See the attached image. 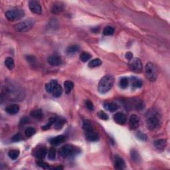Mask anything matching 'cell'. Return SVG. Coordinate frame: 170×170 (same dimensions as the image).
<instances>
[{
  "label": "cell",
  "mask_w": 170,
  "mask_h": 170,
  "mask_svg": "<svg viewBox=\"0 0 170 170\" xmlns=\"http://www.w3.org/2000/svg\"><path fill=\"white\" fill-rule=\"evenodd\" d=\"M162 118L159 112L156 109H151L146 114V125L149 130H156L160 127Z\"/></svg>",
  "instance_id": "6da1fadb"
},
{
  "label": "cell",
  "mask_w": 170,
  "mask_h": 170,
  "mask_svg": "<svg viewBox=\"0 0 170 170\" xmlns=\"http://www.w3.org/2000/svg\"><path fill=\"white\" fill-rule=\"evenodd\" d=\"M82 127L84 130L85 136L86 140L89 142H97L99 140V136L98 134L94 130L93 125L88 120H85L82 123Z\"/></svg>",
  "instance_id": "7a4b0ae2"
},
{
  "label": "cell",
  "mask_w": 170,
  "mask_h": 170,
  "mask_svg": "<svg viewBox=\"0 0 170 170\" xmlns=\"http://www.w3.org/2000/svg\"><path fill=\"white\" fill-rule=\"evenodd\" d=\"M114 82V79L113 77L110 75L104 76L100 80L99 84H98V90L99 93L102 94L108 93L112 87Z\"/></svg>",
  "instance_id": "3957f363"
},
{
  "label": "cell",
  "mask_w": 170,
  "mask_h": 170,
  "mask_svg": "<svg viewBox=\"0 0 170 170\" xmlns=\"http://www.w3.org/2000/svg\"><path fill=\"white\" fill-rule=\"evenodd\" d=\"M146 77L149 81L155 82L158 78V71L151 62H147L145 67Z\"/></svg>",
  "instance_id": "277c9868"
},
{
  "label": "cell",
  "mask_w": 170,
  "mask_h": 170,
  "mask_svg": "<svg viewBox=\"0 0 170 170\" xmlns=\"http://www.w3.org/2000/svg\"><path fill=\"white\" fill-rule=\"evenodd\" d=\"M24 16V12L22 10L18 8H14L12 10H8L5 13V17L9 21H14L23 18Z\"/></svg>",
  "instance_id": "5b68a950"
},
{
  "label": "cell",
  "mask_w": 170,
  "mask_h": 170,
  "mask_svg": "<svg viewBox=\"0 0 170 170\" xmlns=\"http://www.w3.org/2000/svg\"><path fill=\"white\" fill-rule=\"evenodd\" d=\"M58 153L61 158H66L75 155L77 153V149L72 145H65L59 149Z\"/></svg>",
  "instance_id": "8992f818"
},
{
  "label": "cell",
  "mask_w": 170,
  "mask_h": 170,
  "mask_svg": "<svg viewBox=\"0 0 170 170\" xmlns=\"http://www.w3.org/2000/svg\"><path fill=\"white\" fill-rule=\"evenodd\" d=\"M33 25H34V21L31 19H28L17 23L14 27L15 29L17 31L20 33H24L30 30L33 27Z\"/></svg>",
  "instance_id": "52a82bcc"
},
{
  "label": "cell",
  "mask_w": 170,
  "mask_h": 170,
  "mask_svg": "<svg viewBox=\"0 0 170 170\" xmlns=\"http://www.w3.org/2000/svg\"><path fill=\"white\" fill-rule=\"evenodd\" d=\"M128 65L130 69L134 71V73H140L142 71V62L140 61V59H138V58H134V59H132L131 61H130Z\"/></svg>",
  "instance_id": "ba28073f"
},
{
  "label": "cell",
  "mask_w": 170,
  "mask_h": 170,
  "mask_svg": "<svg viewBox=\"0 0 170 170\" xmlns=\"http://www.w3.org/2000/svg\"><path fill=\"white\" fill-rule=\"evenodd\" d=\"M29 8L31 12L35 14H41L42 13L41 6L39 2L37 1H34V0L30 1L29 2Z\"/></svg>",
  "instance_id": "9c48e42d"
},
{
  "label": "cell",
  "mask_w": 170,
  "mask_h": 170,
  "mask_svg": "<svg viewBox=\"0 0 170 170\" xmlns=\"http://www.w3.org/2000/svg\"><path fill=\"white\" fill-rule=\"evenodd\" d=\"M47 148L45 146H39L35 149L34 155L39 160H43L47 154Z\"/></svg>",
  "instance_id": "30bf717a"
},
{
  "label": "cell",
  "mask_w": 170,
  "mask_h": 170,
  "mask_svg": "<svg viewBox=\"0 0 170 170\" xmlns=\"http://www.w3.org/2000/svg\"><path fill=\"white\" fill-rule=\"evenodd\" d=\"M114 167L116 169L122 170L125 169L126 167V164H125L124 160L120 157L119 156H115L114 158Z\"/></svg>",
  "instance_id": "8fae6325"
},
{
  "label": "cell",
  "mask_w": 170,
  "mask_h": 170,
  "mask_svg": "<svg viewBox=\"0 0 170 170\" xmlns=\"http://www.w3.org/2000/svg\"><path fill=\"white\" fill-rule=\"evenodd\" d=\"M129 124L131 130L137 129L140 125V120L138 116L135 114L132 115L130 118Z\"/></svg>",
  "instance_id": "7c38bea8"
},
{
  "label": "cell",
  "mask_w": 170,
  "mask_h": 170,
  "mask_svg": "<svg viewBox=\"0 0 170 170\" xmlns=\"http://www.w3.org/2000/svg\"><path fill=\"white\" fill-rule=\"evenodd\" d=\"M48 63L51 66H59L60 64L61 63V59L59 56L58 55H51L50 57H48L47 59Z\"/></svg>",
  "instance_id": "4fadbf2b"
},
{
  "label": "cell",
  "mask_w": 170,
  "mask_h": 170,
  "mask_svg": "<svg viewBox=\"0 0 170 170\" xmlns=\"http://www.w3.org/2000/svg\"><path fill=\"white\" fill-rule=\"evenodd\" d=\"M64 9V5L61 2H55L51 8V12L55 14H59L61 13Z\"/></svg>",
  "instance_id": "5bb4252c"
},
{
  "label": "cell",
  "mask_w": 170,
  "mask_h": 170,
  "mask_svg": "<svg viewBox=\"0 0 170 170\" xmlns=\"http://www.w3.org/2000/svg\"><path fill=\"white\" fill-rule=\"evenodd\" d=\"M66 140L65 136L64 135H59L56 136L55 138H51V139L49 140L51 144L53 145V146H59V144L63 143Z\"/></svg>",
  "instance_id": "9a60e30c"
},
{
  "label": "cell",
  "mask_w": 170,
  "mask_h": 170,
  "mask_svg": "<svg viewBox=\"0 0 170 170\" xmlns=\"http://www.w3.org/2000/svg\"><path fill=\"white\" fill-rule=\"evenodd\" d=\"M114 120L118 124L123 125L126 122V117L122 112H117L114 116Z\"/></svg>",
  "instance_id": "2e32d148"
},
{
  "label": "cell",
  "mask_w": 170,
  "mask_h": 170,
  "mask_svg": "<svg viewBox=\"0 0 170 170\" xmlns=\"http://www.w3.org/2000/svg\"><path fill=\"white\" fill-rule=\"evenodd\" d=\"M5 111L7 113L9 114H16L18 113L19 111V105L17 104L10 105V106H8L5 108Z\"/></svg>",
  "instance_id": "e0dca14e"
},
{
  "label": "cell",
  "mask_w": 170,
  "mask_h": 170,
  "mask_svg": "<svg viewBox=\"0 0 170 170\" xmlns=\"http://www.w3.org/2000/svg\"><path fill=\"white\" fill-rule=\"evenodd\" d=\"M167 144V141L165 139H160L154 142V146L159 151H163Z\"/></svg>",
  "instance_id": "ac0fdd59"
},
{
  "label": "cell",
  "mask_w": 170,
  "mask_h": 170,
  "mask_svg": "<svg viewBox=\"0 0 170 170\" xmlns=\"http://www.w3.org/2000/svg\"><path fill=\"white\" fill-rule=\"evenodd\" d=\"M30 116L36 120H41L43 117V114L41 109L33 110L30 112Z\"/></svg>",
  "instance_id": "d6986e66"
},
{
  "label": "cell",
  "mask_w": 170,
  "mask_h": 170,
  "mask_svg": "<svg viewBox=\"0 0 170 170\" xmlns=\"http://www.w3.org/2000/svg\"><path fill=\"white\" fill-rule=\"evenodd\" d=\"M104 108L110 112H115L118 109V105L114 102H106L104 104Z\"/></svg>",
  "instance_id": "ffe728a7"
},
{
  "label": "cell",
  "mask_w": 170,
  "mask_h": 170,
  "mask_svg": "<svg viewBox=\"0 0 170 170\" xmlns=\"http://www.w3.org/2000/svg\"><path fill=\"white\" fill-rule=\"evenodd\" d=\"M62 93V88L61 85H60L59 84H58L57 86L55 87L54 89H53V91H52V93H51L52 95L55 98H58V97H61Z\"/></svg>",
  "instance_id": "44dd1931"
},
{
  "label": "cell",
  "mask_w": 170,
  "mask_h": 170,
  "mask_svg": "<svg viewBox=\"0 0 170 170\" xmlns=\"http://www.w3.org/2000/svg\"><path fill=\"white\" fill-rule=\"evenodd\" d=\"M58 84H59V83H58V82L56 80H51V81L49 82V83L46 84V85H45L46 90L47 91L48 93H52V91H53V89H54L55 87L57 86Z\"/></svg>",
  "instance_id": "7402d4cb"
},
{
  "label": "cell",
  "mask_w": 170,
  "mask_h": 170,
  "mask_svg": "<svg viewBox=\"0 0 170 170\" xmlns=\"http://www.w3.org/2000/svg\"><path fill=\"white\" fill-rule=\"evenodd\" d=\"M66 123V120L64 119V118H59V119L56 120V121L55 122V128L56 130H60L61 129L62 126H64V124H65Z\"/></svg>",
  "instance_id": "603a6c76"
},
{
  "label": "cell",
  "mask_w": 170,
  "mask_h": 170,
  "mask_svg": "<svg viewBox=\"0 0 170 170\" xmlns=\"http://www.w3.org/2000/svg\"><path fill=\"white\" fill-rule=\"evenodd\" d=\"M64 90H65V93L66 94H69L71 93V91L73 90V88H74V83L73 82L69 81V80H66V81L64 82Z\"/></svg>",
  "instance_id": "cb8c5ba5"
},
{
  "label": "cell",
  "mask_w": 170,
  "mask_h": 170,
  "mask_svg": "<svg viewBox=\"0 0 170 170\" xmlns=\"http://www.w3.org/2000/svg\"><path fill=\"white\" fill-rule=\"evenodd\" d=\"M130 155H131V158H132V160L134 161L135 162L138 163L140 161L141 158H140V156L139 155V153H138V152L136 151L135 149H132Z\"/></svg>",
  "instance_id": "d4e9b609"
},
{
  "label": "cell",
  "mask_w": 170,
  "mask_h": 170,
  "mask_svg": "<svg viewBox=\"0 0 170 170\" xmlns=\"http://www.w3.org/2000/svg\"><path fill=\"white\" fill-rule=\"evenodd\" d=\"M79 47L77 45H73L69 46L68 48L66 49V53L67 54L69 55H73L75 54L79 51Z\"/></svg>",
  "instance_id": "484cf974"
},
{
  "label": "cell",
  "mask_w": 170,
  "mask_h": 170,
  "mask_svg": "<svg viewBox=\"0 0 170 170\" xmlns=\"http://www.w3.org/2000/svg\"><path fill=\"white\" fill-rule=\"evenodd\" d=\"M102 62L101 60H100L99 59H95L90 61L88 63V66L90 67V68H95V67L102 65Z\"/></svg>",
  "instance_id": "4316f807"
},
{
  "label": "cell",
  "mask_w": 170,
  "mask_h": 170,
  "mask_svg": "<svg viewBox=\"0 0 170 170\" xmlns=\"http://www.w3.org/2000/svg\"><path fill=\"white\" fill-rule=\"evenodd\" d=\"M132 87L134 88H140L142 86V80L138 79V78L133 77L132 78Z\"/></svg>",
  "instance_id": "83f0119b"
},
{
  "label": "cell",
  "mask_w": 170,
  "mask_h": 170,
  "mask_svg": "<svg viewBox=\"0 0 170 170\" xmlns=\"http://www.w3.org/2000/svg\"><path fill=\"white\" fill-rule=\"evenodd\" d=\"M36 132V130L33 127H27L25 130V134L27 138H30L34 135Z\"/></svg>",
  "instance_id": "f1b7e54d"
},
{
  "label": "cell",
  "mask_w": 170,
  "mask_h": 170,
  "mask_svg": "<svg viewBox=\"0 0 170 170\" xmlns=\"http://www.w3.org/2000/svg\"><path fill=\"white\" fill-rule=\"evenodd\" d=\"M128 84H129V80H128V78L123 77V78H122L121 79H120V82H119V85H120V87L122 89L126 88L128 86Z\"/></svg>",
  "instance_id": "f546056e"
},
{
  "label": "cell",
  "mask_w": 170,
  "mask_h": 170,
  "mask_svg": "<svg viewBox=\"0 0 170 170\" xmlns=\"http://www.w3.org/2000/svg\"><path fill=\"white\" fill-rule=\"evenodd\" d=\"M8 156L12 160H16L19 156V151L17 150V149H12V150L9 151Z\"/></svg>",
  "instance_id": "4dcf8cb0"
},
{
  "label": "cell",
  "mask_w": 170,
  "mask_h": 170,
  "mask_svg": "<svg viewBox=\"0 0 170 170\" xmlns=\"http://www.w3.org/2000/svg\"><path fill=\"white\" fill-rule=\"evenodd\" d=\"M5 64L7 66V68L11 70V69H13V67H14V61H13V59L11 57L6 58L5 61Z\"/></svg>",
  "instance_id": "1f68e13d"
},
{
  "label": "cell",
  "mask_w": 170,
  "mask_h": 170,
  "mask_svg": "<svg viewBox=\"0 0 170 170\" xmlns=\"http://www.w3.org/2000/svg\"><path fill=\"white\" fill-rule=\"evenodd\" d=\"M91 57H92V56L90 53H88L87 52H83V53H81V55H80V59L81 61L85 62L88 61Z\"/></svg>",
  "instance_id": "d6a6232c"
},
{
  "label": "cell",
  "mask_w": 170,
  "mask_h": 170,
  "mask_svg": "<svg viewBox=\"0 0 170 170\" xmlns=\"http://www.w3.org/2000/svg\"><path fill=\"white\" fill-rule=\"evenodd\" d=\"M114 32V29L112 27L110 26H107L104 29L103 33L106 36H109V35H112Z\"/></svg>",
  "instance_id": "836d02e7"
},
{
  "label": "cell",
  "mask_w": 170,
  "mask_h": 170,
  "mask_svg": "<svg viewBox=\"0 0 170 170\" xmlns=\"http://www.w3.org/2000/svg\"><path fill=\"white\" fill-rule=\"evenodd\" d=\"M56 120H57V118H50V120H49V122L46 125H45L44 126H42V129L43 130H47L51 128V126H52L53 125L55 124Z\"/></svg>",
  "instance_id": "e575fe53"
},
{
  "label": "cell",
  "mask_w": 170,
  "mask_h": 170,
  "mask_svg": "<svg viewBox=\"0 0 170 170\" xmlns=\"http://www.w3.org/2000/svg\"><path fill=\"white\" fill-rule=\"evenodd\" d=\"M56 157V149L55 147H51L48 151V158L50 160H54Z\"/></svg>",
  "instance_id": "d590c367"
},
{
  "label": "cell",
  "mask_w": 170,
  "mask_h": 170,
  "mask_svg": "<svg viewBox=\"0 0 170 170\" xmlns=\"http://www.w3.org/2000/svg\"><path fill=\"white\" fill-rule=\"evenodd\" d=\"M97 115L98 116V118H100V119L104 120H106L108 119V116L107 114L104 111H99L97 113Z\"/></svg>",
  "instance_id": "8d00e7d4"
},
{
  "label": "cell",
  "mask_w": 170,
  "mask_h": 170,
  "mask_svg": "<svg viewBox=\"0 0 170 170\" xmlns=\"http://www.w3.org/2000/svg\"><path fill=\"white\" fill-rule=\"evenodd\" d=\"M37 164L38 166L41 167V168H43V169H49V165L47 163L42 162V161L41 160H40L39 161H38V162H37Z\"/></svg>",
  "instance_id": "74e56055"
},
{
  "label": "cell",
  "mask_w": 170,
  "mask_h": 170,
  "mask_svg": "<svg viewBox=\"0 0 170 170\" xmlns=\"http://www.w3.org/2000/svg\"><path fill=\"white\" fill-rule=\"evenodd\" d=\"M136 136H137V138L138 139H140L141 140H143V141H146L147 139V137L146 134L141 132H138V134H136Z\"/></svg>",
  "instance_id": "f35d334b"
},
{
  "label": "cell",
  "mask_w": 170,
  "mask_h": 170,
  "mask_svg": "<svg viewBox=\"0 0 170 170\" xmlns=\"http://www.w3.org/2000/svg\"><path fill=\"white\" fill-rule=\"evenodd\" d=\"M85 105H86V107L88 110H89L90 111H92L94 109V106L93 102H92L90 100H86L85 102Z\"/></svg>",
  "instance_id": "ab89813d"
},
{
  "label": "cell",
  "mask_w": 170,
  "mask_h": 170,
  "mask_svg": "<svg viewBox=\"0 0 170 170\" xmlns=\"http://www.w3.org/2000/svg\"><path fill=\"white\" fill-rule=\"evenodd\" d=\"M12 140L13 142H19V141H20L21 140V136L20 135V134H15V136H13Z\"/></svg>",
  "instance_id": "60d3db41"
},
{
  "label": "cell",
  "mask_w": 170,
  "mask_h": 170,
  "mask_svg": "<svg viewBox=\"0 0 170 170\" xmlns=\"http://www.w3.org/2000/svg\"><path fill=\"white\" fill-rule=\"evenodd\" d=\"M125 57H126V59L127 60H128V61H131V60L133 59V54L131 52H128L126 53V55H125Z\"/></svg>",
  "instance_id": "b9f144b4"
},
{
  "label": "cell",
  "mask_w": 170,
  "mask_h": 170,
  "mask_svg": "<svg viewBox=\"0 0 170 170\" xmlns=\"http://www.w3.org/2000/svg\"><path fill=\"white\" fill-rule=\"evenodd\" d=\"M28 122H29V119L27 118H23V119L21 120V122H20V125L23 126V125L27 124Z\"/></svg>",
  "instance_id": "7bdbcfd3"
}]
</instances>
